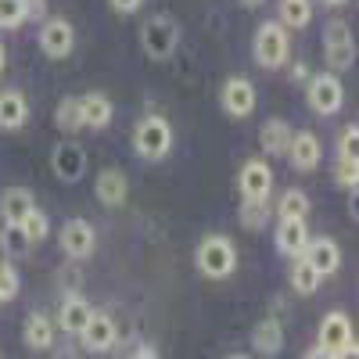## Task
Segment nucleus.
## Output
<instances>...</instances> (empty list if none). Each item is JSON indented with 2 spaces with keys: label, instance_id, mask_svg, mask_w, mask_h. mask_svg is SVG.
<instances>
[{
  "label": "nucleus",
  "instance_id": "2",
  "mask_svg": "<svg viewBox=\"0 0 359 359\" xmlns=\"http://www.w3.org/2000/svg\"><path fill=\"white\" fill-rule=\"evenodd\" d=\"M133 151L144 162H162L172 151V126L162 115H144L133 130Z\"/></svg>",
  "mask_w": 359,
  "mask_h": 359
},
{
  "label": "nucleus",
  "instance_id": "29",
  "mask_svg": "<svg viewBox=\"0 0 359 359\" xmlns=\"http://www.w3.org/2000/svg\"><path fill=\"white\" fill-rule=\"evenodd\" d=\"M245 230H262L269 219V201H241V212H237Z\"/></svg>",
  "mask_w": 359,
  "mask_h": 359
},
{
  "label": "nucleus",
  "instance_id": "34",
  "mask_svg": "<svg viewBox=\"0 0 359 359\" xmlns=\"http://www.w3.org/2000/svg\"><path fill=\"white\" fill-rule=\"evenodd\" d=\"M18 269L11 262H0V302H11V298H18Z\"/></svg>",
  "mask_w": 359,
  "mask_h": 359
},
{
  "label": "nucleus",
  "instance_id": "40",
  "mask_svg": "<svg viewBox=\"0 0 359 359\" xmlns=\"http://www.w3.org/2000/svg\"><path fill=\"white\" fill-rule=\"evenodd\" d=\"M4 65H8V50H4V43H0V72H4Z\"/></svg>",
  "mask_w": 359,
  "mask_h": 359
},
{
  "label": "nucleus",
  "instance_id": "31",
  "mask_svg": "<svg viewBox=\"0 0 359 359\" xmlns=\"http://www.w3.org/2000/svg\"><path fill=\"white\" fill-rule=\"evenodd\" d=\"M29 22V4L25 0H0V29H18Z\"/></svg>",
  "mask_w": 359,
  "mask_h": 359
},
{
  "label": "nucleus",
  "instance_id": "32",
  "mask_svg": "<svg viewBox=\"0 0 359 359\" xmlns=\"http://www.w3.org/2000/svg\"><path fill=\"white\" fill-rule=\"evenodd\" d=\"M338 158L341 162H359V126L348 123L338 137Z\"/></svg>",
  "mask_w": 359,
  "mask_h": 359
},
{
  "label": "nucleus",
  "instance_id": "39",
  "mask_svg": "<svg viewBox=\"0 0 359 359\" xmlns=\"http://www.w3.org/2000/svg\"><path fill=\"white\" fill-rule=\"evenodd\" d=\"M302 359H334V355H327L323 348H309V352H306Z\"/></svg>",
  "mask_w": 359,
  "mask_h": 359
},
{
  "label": "nucleus",
  "instance_id": "1",
  "mask_svg": "<svg viewBox=\"0 0 359 359\" xmlns=\"http://www.w3.org/2000/svg\"><path fill=\"white\" fill-rule=\"evenodd\" d=\"M194 266L198 273L208 280H226L237 269V248L226 233H208L201 237V245L194 248Z\"/></svg>",
  "mask_w": 359,
  "mask_h": 359
},
{
  "label": "nucleus",
  "instance_id": "41",
  "mask_svg": "<svg viewBox=\"0 0 359 359\" xmlns=\"http://www.w3.org/2000/svg\"><path fill=\"white\" fill-rule=\"evenodd\" d=\"M245 8H259V4H266V0H241Z\"/></svg>",
  "mask_w": 359,
  "mask_h": 359
},
{
  "label": "nucleus",
  "instance_id": "4",
  "mask_svg": "<svg viewBox=\"0 0 359 359\" xmlns=\"http://www.w3.org/2000/svg\"><path fill=\"white\" fill-rule=\"evenodd\" d=\"M140 43H144V50H147L151 62H165V57L176 50V43H180V25L169 15L147 18L144 29H140Z\"/></svg>",
  "mask_w": 359,
  "mask_h": 359
},
{
  "label": "nucleus",
  "instance_id": "21",
  "mask_svg": "<svg viewBox=\"0 0 359 359\" xmlns=\"http://www.w3.org/2000/svg\"><path fill=\"white\" fill-rule=\"evenodd\" d=\"M22 338L33 352H47L54 348V323L47 313H29L25 316V327H22Z\"/></svg>",
  "mask_w": 359,
  "mask_h": 359
},
{
  "label": "nucleus",
  "instance_id": "12",
  "mask_svg": "<svg viewBox=\"0 0 359 359\" xmlns=\"http://www.w3.org/2000/svg\"><path fill=\"white\" fill-rule=\"evenodd\" d=\"M50 165H54V176L62 180V184H76V180H83L86 172V151L79 140H62L54 147L50 155Z\"/></svg>",
  "mask_w": 359,
  "mask_h": 359
},
{
  "label": "nucleus",
  "instance_id": "27",
  "mask_svg": "<svg viewBox=\"0 0 359 359\" xmlns=\"http://www.w3.org/2000/svg\"><path fill=\"white\" fill-rule=\"evenodd\" d=\"M320 280H323V277L316 273V269H313L302 255H298L294 266H291V287H294L298 294H316V291H320Z\"/></svg>",
  "mask_w": 359,
  "mask_h": 359
},
{
  "label": "nucleus",
  "instance_id": "22",
  "mask_svg": "<svg viewBox=\"0 0 359 359\" xmlns=\"http://www.w3.org/2000/svg\"><path fill=\"white\" fill-rule=\"evenodd\" d=\"M252 345L259 355H277L284 348V327L277 316H262L255 323V331H252Z\"/></svg>",
  "mask_w": 359,
  "mask_h": 359
},
{
  "label": "nucleus",
  "instance_id": "13",
  "mask_svg": "<svg viewBox=\"0 0 359 359\" xmlns=\"http://www.w3.org/2000/svg\"><path fill=\"white\" fill-rule=\"evenodd\" d=\"M316 348H323L327 355H338L341 348H348L355 338H352V320L345 313H327L320 320V331H316Z\"/></svg>",
  "mask_w": 359,
  "mask_h": 359
},
{
  "label": "nucleus",
  "instance_id": "14",
  "mask_svg": "<svg viewBox=\"0 0 359 359\" xmlns=\"http://www.w3.org/2000/svg\"><path fill=\"white\" fill-rule=\"evenodd\" d=\"M287 158L298 172H313L323 158V147H320V137L309 133V130H298L291 133V144H287Z\"/></svg>",
  "mask_w": 359,
  "mask_h": 359
},
{
  "label": "nucleus",
  "instance_id": "16",
  "mask_svg": "<svg viewBox=\"0 0 359 359\" xmlns=\"http://www.w3.org/2000/svg\"><path fill=\"white\" fill-rule=\"evenodd\" d=\"M90 316H94V306H90L79 291L65 294L62 306H57V327H62L65 334H76V338H79L83 327L90 323Z\"/></svg>",
  "mask_w": 359,
  "mask_h": 359
},
{
  "label": "nucleus",
  "instance_id": "37",
  "mask_svg": "<svg viewBox=\"0 0 359 359\" xmlns=\"http://www.w3.org/2000/svg\"><path fill=\"white\" fill-rule=\"evenodd\" d=\"M108 4H111V11H118V15H133V11H140L144 0H108Z\"/></svg>",
  "mask_w": 359,
  "mask_h": 359
},
{
  "label": "nucleus",
  "instance_id": "9",
  "mask_svg": "<svg viewBox=\"0 0 359 359\" xmlns=\"http://www.w3.org/2000/svg\"><path fill=\"white\" fill-rule=\"evenodd\" d=\"M219 108L230 118H248L255 111V86H252V79H245V76L223 79V86H219Z\"/></svg>",
  "mask_w": 359,
  "mask_h": 359
},
{
  "label": "nucleus",
  "instance_id": "5",
  "mask_svg": "<svg viewBox=\"0 0 359 359\" xmlns=\"http://www.w3.org/2000/svg\"><path fill=\"white\" fill-rule=\"evenodd\" d=\"M36 40H40V50L50 57V62H65V57L72 54V47H76V29L62 15H47Z\"/></svg>",
  "mask_w": 359,
  "mask_h": 359
},
{
  "label": "nucleus",
  "instance_id": "38",
  "mask_svg": "<svg viewBox=\"0 0 359 359\" xmlns=\"http://www.w3.org/2000/svg\"><path fill=\"white\" fill-rule=\"evenodd\" d=\"M334 359H359V352H355V341H352L348 348H341V352H338Z\"/></svg>",
  "mask_w": 359,
  "mask_h": 359
},
{
  "label": "nucleus",
  "instance_id": "7",
  "mask_svg": "<svg viewBox=\"0 0 359 359\" xmlns=\"http://www.w3.org/2000/svg\"><path fill=\"white\" fill-rule=\"evenodd\" d=\"M323 54H327V72H345L355 62V40H352V29L345 22H327L323 29Z\"/></svg>",
  "mask_w": 359,
  "mask_h": 359
},
{
  "label": "nucleus",
  "instance_id": "30",
  "mask_svg": "<svg viewBox=\"0 0 359 359\" xmlns=\"http://www.w3.org/2000/svg\"><path fill=\"white\" fill-rule=\"evenodd\" d=\"M18 226H22V233H25V241H29V245H40L43 237L50 233V219L40 212V208H33V212H29Z\"/></svg>",
  "mask_w": 359,
  "mask_h": 359
},
{
  "label": "nucleus",
  "instance_id": "43",
  "mask_svg": "<svg viewBox=\"0 0 359 359\" xmlns=\"http://www.w3.org/2000/svg\"><path fill=\"white\" fill-rule=\"evenodd\" d=\"M226 359H252V355H245V352H233V355H226Z\"/></svg>",
  "mask_w": 359,
  "mask_h": 359
},
{
  "label": "nucleus",
  "instance_id": "8",
  "mask_svg": "<svg viewBox=\"0 0 359 359\" xmlns=\"http://www.w3.org/2000/svg\"><path fill=\"white\" fill-rule=\"evenodd\" d=\"M237 191H241V201H269V191H273V169L266 165V158H248L237 172Z\"/></svg>",
  "mask_w": 359,
  "mask_h": 359
},
{
  "label": "nucleus",
  "instance_id": "20",
  "mask_svg": "<svg viewBox=\"0 0 359 359\" xmlns=\"http://www.w3.org/2000/svg\"><path fill=\"white\" fill-rule=\"evenodd\" d=\"M29 123V97L22 90H0V130H22Z\"/></svg>",
  "mask_w": 359,
  "mask_h": 359
},
{
  "label": "nucleus",
  "instance_id": "11",
  "mask_svg": "<svg viewBox=\"0 0 359 359\" xmlns=\"http://www.w3.org/2000/svg\"><path fill=\"white\" fill-rule=\"evenodd\" d=\"M57 245H62V252L69 259H86V255H94V248H97V230L90 226L86 219H69L62 226V233H57Z\"/></svg>",
  "mask_w": 359,
  "mask_h": 359
},
{
  "label": "nucleus",
  "instance_id": "26",
  "mask_svg": "<svg viewBox=\"0 0 359 359\" xmlns=\"http://www.w3.org/2000/svg\"><path fill=\"white\" fill-rule=\"evenodd\" d=\"M313 22V0H280V25L306 29Z\"/></svg>",
  "mask_w": 359,
  "mask_h": 359
},
{
  "label": "nucleus",
  "instance_id": "23",
  "mask_svg": "<svg viewBox=\"0 0 359 359\" xmlns=\"http://www.w3.org/2000/svg\"><path fill=\"white\" fill-rule=\"evenodd\" d=\"M33 208H36L33 191H25V187H8L0 194V219L4 223H22Z\"/></svg>",
  "mask_w": 359,
  "mask_h": 359
},
{
  "label": "nucleus",
  "instance_id": "6",
  "mask_svg": "<svg viewBox=\"0 0 359 359\" xmlns=\"http://www.w3.org/2000/svg\"><path fill=\"white\" fill-rule=\"evenodd\" d=\"M309 108L316 115H334L345 104V86L338 79V72H316L309 76Z\"/></svg>",
  "mask_w": 359,
  "mask_h": 359
},
{
  "label": "nucleus",
  "instance_id": "10",
  "mask_svg": "<svg viewBox=\"0 0 359 359\" xmlns=\"http://www.w3.org/2000/svg\"><path fill=\"white\" fill-rule=\"evenodd\" d=\"M115 341H118V327H115L111 313H104V309H94L90 323H86L83 331H79V345H83L86 352L101 355V352H111V348H115Z\"/></svg>",
  "mask_w": 359,
  "mask_h": 359
},
{
  "label": "nucleus",
  "instance_id": "42",
  "mask_svg": "<svg viewBox=\"0 0 359 359\" xmlns=\"http://www.w3.org/2000/svg\"><path fill=\"white\" fill-rule=\"evenodd\" d=\"M323 4H327V8H338V4H345V0H323Z\"/></svg>",
  "mask_w": 359,
  "mask_h": 359
},
{
  "label": "nucleus",
  "instance_id": "35",
  "mask_svg": "<svg viewBox=\"0 0 359 359\" xmlns=\"http://www.w3.org/2000/svg\"><path fill=\"white\" fill-rule=\"evenodd\" d=\"M334 184L345 187V191H355V187H359V162H341V158H338V165H334Z\"/></svg>",
  "mask_w": 359,
  "mask_h": 359
},
{
  "label": "nucleus",
  "instance_id": "25",
  "mask_svg": "<svg viewBox=\"0 0 359 359\" xmlns=\"http://www.w3.org/2000/svg\"><path fill=\"white\" fill-rule=\"evenodd\" d=\"M277 216L280 219H306L309 216V194L302 187H287L277 201Z\"/></svg>",
  "mask_w": 359,
  "mask_h": 359
},
{
  "label": "nucleus",
  "instance_id": "17",
  "mask_svg": "<svg viewBox=\"0 0 359 359\" xmlns=\"http://www.w3.org/2000/svg\"><path fill=\"white\" fill-rule=\"evenodd\" d=\"M94 194L104 208H123L126 205V194H130V180L123 169H101L97 172V184H94Z\"/></svg>",
  "mask_w": 359,
  "mask_h": 359
},
{
  "label": "nucleus",
  "instance_id": "24",
  "mask_svg": "<svg viewBox=\"0 0 359 359\" xmlns=\"http://www.w3.org/2000/svg\"><path fill=\"white\" fill-rule=\"evenodd\" d=\"M291 133H294V130L284 123V118H266L262 130H259V144H262V151H266V155H273V158L287 155Z\"/></svg>",
  "mask_w": 359,
  "mask_h": 359
},
{
  "label": "nucleus",
  "instance_id": "15",
  "mask_svg": "<svg viewBox=\"0 0 359 359\" xmlns=\"http://www.w3.org/2000/svg\"><path fill=\"white\" fill-rule=\"evenodd\" d=\"M302 259L316 269L320 277H331V273L341 269V248H338V241H331V237H313V241L306 245V252H302Z\"/></svg>",
  "mask_w": 359,
  "mask_h": 359
},
{
  "label": "nucleus",
  "instance_id": "28",
  "mask_svg": "<svg viewBox=\"0 0 359 359\" xmlns=\"http://www.w3.org/2000/svg\"><path fill=\"white\" fill-rule=\"evenodd\" d=\"M54 126L62 133H79L83 118H79V97H62L54 108Z\"/></svg>",
  "mask_w": 359,
  "mask_h": 359
},
{
  "label": "nucleus",
  "instance_id": "33",
  "mask_svg": "<svg viewBox=\"0 0 359 359\" xmlns=\"http://www.w3.org/2000/svg\"><path fill=\"white\" fill-rule=\"evenodd\" d=\"M0 245L8 248V255H25L29 252V241L18 223H4V230H0Z\"/></svg>",
  "mask_w": 359,
  "mask_h": 359
},
{
  "label": "nucleus",
  "instance_id": "3",
  "mask_svg": "<svg viewBox=\"0 0 359 359\" xmlns=\"http://www.w3.org/2000/svg\"><path fill=\"white\" fill-rule=\"evenodd\" d=\"M252 50H255V62L262 69H280L287 65L291 57V36L280 22H262L255 29V40H252Z\"/></svg>",
  "mask_w": 359,
  "mask_h": 359
},
{
  "label": "nucleus",
  "instance_id": "36",
  "mask_svg": "<svg viewBox=\"0 0 359 359\" xmlns=\"http://www.w3.org/2000/svg\"><path fill=\"white\" fill-rule=\"evenodd\" d=\"M126 359H158V352H155V345H147V341H137L133 348H130V355Z\"/></svg>",
  "mask_w": 359,
  "mask_h": 359
},
{
  "label": "nucleus",
  "instance_id": "19",
  "mask_svg": "<svg viewBox=\"0 0 359 359\" xmlns=\"http://www.w3.org/2000/svg\"><path fill=\"white\" fill-rule=\"evenodd\" d=\"M277 252L287 255V259H298L309 245V230H306V219H280L277 223Z\"/></svg>",
  "mask_w": 359,
  "mask_h": 359
},
{
  "label": "nucleus",
  "instance_id": "18",
  "mask_svg": "<svg viewBox=\"0 0 359 359\" xmlns=\"http://www.w3.org/2000/svg\"><path fill=\"white\" fill-rule=\"evenodd\" d=\"M111 115H115V108H111L108 94H101V90H90V94L79 97V118L86 130H104L111 123Z\"/></svg>",
  "mask_w": 359,
  "mask_h": 359
}]
</instances>
